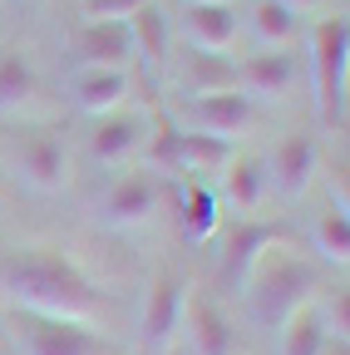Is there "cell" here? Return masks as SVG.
I'll return each mask as SVG.
<instances>
[{"label":"cell","instance_id":"ffe728a7","mask_svg":"<svg viewBox=\"0 0 350 355\" xmlns=\"http://www.w3.org/2000/svg\"><path fill=\"white\" fill-rule=\"evenodd\" d=\"M178 227H183L188 242H212V232L222 227V207H217L212 183L183 178V188H178Z\"/></svg>","mask_w":350,"mask_h":355},{"label":"cell","instance_id":"7c38bea8","mask_svg":"<svg viewBox=\"0 0 350 355\" xmlns=\"http://www.w3.org/2000/svg\"><path fill=\"white\" fill-rule=\"evenodd\" d=\"M261 163H267V188L281 193L286 202H296V198L311 193L316 173H321V148H316L311 133H286Z\"/></svg>","mask_w":350,"mask_h":355},{"label":"cell","instance_id":"44dd1931","mask_svg":"<svg viewBox=\"0 0 350 355\" xmlns=\"http://www.w3.org/2000/svg\"><path fill=\"white\" fill-rule=\"evenodd\" d=\"M252 40H256V50H291L296 35H301V15H291L281 0H252Z\"/></svg>","mask_w":350,"mask_h":355},{"label":"cell","instance_id":"30bf717a","mask_svg":"<svg viewBox=\"0 0 350 355\" xmlns=\"http://www.w3.org/2000/svg\"><path fill=\"white\" fill-rule=\"evenodd\" d=\"M212 242H217V266H222V277L232 286H242L247 266L272 242H286V227H277V222H256V217H232V222H222V227L212 232Z\"/></svg>","mask_w":350,"mask_h":355},{"label":"cell","instance_id":"ac0fdd59","mask_svg":"<svg viewBox=\"0 0 350 355\" xmlns=\"http://www.w3.org/2000/svg\"><path fill=\"white\" fill-rule=\"evenodd\" d=\"M178 89L188 99H202V94H237V55H207V50H188L178 64Z\"/></svg>","mask_w":350,"mask_h":355},{"label":"cell","instance_id":"6da1fadb","mask_svg":"<svg viewBox=\"0 0 350 355\" xmlns=\"http://www.w3.org/2000/svg\"><path fill=\"white\" fill-rule=\"evenodd\" d=\"M0 306L99 326L109 291L60 247H0Z\"/></svg>","mask_w":350,"mask_h":355},{"label":"cell","instance_id":"1f68e13d","mask_svg":"<svg viewBox=\"0 0 350 355\" xmlns=\"http://www.w3.org/2000/svg\"><path fill=\"white\" fill-rule=\"evenodd\" d=\"M0 188H6V173H0Z\"/></svg>","mask_w":350,"mask_h":355},{"label":"cell","instance_id":"7a4b0ae2","mask_svg":"<svg viewBox=\"0 0 350 355\" xmlns=\"http://www.w3.org/2000/svg\"><path fill=\"white\" fill-rule=\"evenodd\" d=\"M237 291H242V301H247V316H252L256 326L277 331L291 311L311 306V301L321 296V277H316V266L306 261L301 252H291L286 242H272L267 252L247 266V277H242Z\"/></svg>","mask_w":350,"mask_h":355},{"label":"cell","instance_id":"e0dca14e","mask_svg":"<svg viewBox=\"0 0 350 355\" xmlns=\"http://www.w3.org/2000/svg\"><path fill=\"white\" fill-rule=\"evenodd\" d=\"M237 35H242V15L232 6H183V40H188V50L232 55Z\"/></svg>","mask_w":350,"mask_h":355},{"label":"cell","instance_id":"5b68a950","mask_svg":"<svg viewBox=\"0 0 350 355\" xmlns=\"http://www.w3.org/2000/svg\"><path fill=\"white\" fill-rule=\"evenodd\" d=\"M306 60H311V94H316V114L326 128L340 123L345 114V69H350V20L345 15H326L311 30L306 44Z\"/></svg>","mask_w":350,"mask_h":355},{"label":"cell","instance_id":"ba28073f","mask_svg":"<svg viewBox=\"0 0 350 355\" xmlns=\"http://www.w3.org/2000/svg\"><path fill=\"white\" fill-rule=\"evenodd\" d=\"M256 123H261V109L252 99H242V94H202V99H188L183 104V119H178V128L207 133V139H227V144H242Z\"/></svg>","mask_w":350,"mask_h":355},{"label":"cell","instance_id":"7402d4cb","mask_svg":"<svg viewBox=\"0 0 350 355\" xmlns=\"http://www.w3.org/2000/svg\"><path fill=\"white\" fill-rule=\"evenodd\" d=\"M40 99V74L20 50H0V114H25Z\"/></svg>","mask_w":350,"mask_h":355},{"label":"cell","instance_id":"8992f818","mask_svg":"<svg viewBox=\"0 0 350 355\" xmlns=\"http://www.w3.org/2000/svg\"><path fill=\"white\" fill-rule=\"evenodd\" d=\"M158 212H163V178L148 173L143 163L119 173L114 183L89 202L94 227H104V232H139V227H148Z\"/></svg>","mask_w":350,"mask_h":355},{"label":"cell","instance_id":"83f0119b","mask_svg":"<svg viewBox=\"0 0 350 355\" xmlns=\"http://www.w3.org/2000/svg\"><path fill=\"white\" fill-rule=\"evenodd\" d=\"M281 6H286L291 15H306V10H316V6H326V0H281Z\"/></svg>","mask_w":350,"mask_h":355},{"label":"cell","instance_id":"f546056e","mask_svg":"<svg viewBox=\"0 0 350 355\" xmlns=\"http://www.w3.org/2000/svg\"><path fill=\"white\" fill-rule=\"evenodd\" d=\"M183 6H232V0H183Z\"/></svg>","mask_w":350,"mask_h":355},{"label":"cell","instance_id":"4fadbf2b","mask_svg":"<svg viewBox=\"0 0 350 355\" xmlns=\"http://www.w3.org/2000/svg\"><path fill=\"white\" fill-rule=\"evenodd\" d=\"M74 69H128L134 64V30L128 20H84L69 35Z\"/></svg>","mask_w":350,"mask_h":355},{"label":"cell","instance_id":"5bb4252c","mask_svg":"<svg viewBox=\"0 0 350 355\" xmlns=\"http://www.w3.org/2000/svg\"><path fill=\"white\" fill-rule=\"evenodd\" d=\"M148 133H153V114H143V109L104 114L89 128V158L94 163H128L134 153H143Z\"/></svg>","mask_w":350,"mask_h":355},{"label":"cell","instance_id":"52a82bcc","mask_svg":"<svg viewBox=\"0 0 350 355\" xmlns=\"http://www.w3.org/2000/svg\"><path fill=\"white\" fill-rule=\"evenodd\" d=\"M301 84V64L291 50H256L247 60H237V94L252 99L256 109L267 104H286Z\"/></svg>","mask_w":350,"mask_h":355},{"label":"cell","instance_id":"3957f363","mask_svg":"<svg viewBox=\"0 0 350 355\" xmlns=\"http://www.w3.org/2000/svg\"><path fill=\"white\" fill-rule=\"evenodd\" d=\"M0 173L35 198H55L69 183V148L55 128H20L0 148Z\"/></svg>","mask_w":350,"mask_h":355},{"label":"cell","instance_id":"d6a6232c","mask_svg":"<svg viewBox=\"0 0 350 355\" xmlns=\"http://www.w3.org/2000/svg\"><path fill=\"white\" fill-rule=\"evenodd\" d=\"M20 6H30V0H20Z\"/></svg>","mask_w":350,"mask_h":355},{"label":"cell","instance_id":"277c9868","mask_svg":"<svg viewBox=\"0 0 350 355\" xmlns=\"http://www.w3.org/2000/svg\"><path fill=\"white\" fill-rule=\"evenodd\" d=\"M6 340L10 355H119V345L99 326L30 316V311H6Z\"/></svg>","mask_w":350,"mask_h":355},{"label":"cell","instance_id":"603a6c76","mask_svg":"<svg viewBox=\"0 0 350 355\" xmlns=\"http://www.w3.org/2000/svg\"><path fill=\"white\" fill-rule=\"evenodd\" d=\"M128 30H134V60H143L153 74H163L173 64V55H168V15L158 10V0L143 6L139 15H128Z\"/></svg>","mask_w":350,"mask_h":355},{"label":"cell","instance_id":"d4e9b609","mask_svg":"<svg viewBox=\"0 0 350 355\" xmlns=\"http://www.w3.org/2000/svg\"><path fill=\"white\" fill-rule=\"evenodd\" d=\"M306 237H311V252L326 266H335V272L350 266V212H335V207L316 212L311 227H306Z\"/></svg>","mask_w":350,"mask_h":355},{"label":"cell","instance_id":"cb8c5ba5","mask_svg":"<svg viewBox=\"0 0 350 355\" xmlns=\"http://www.w3.org/2000/svg\"><path fill=\"white\" fill-rule=\"evenodd\" d=\"M272 336H277V355H326V345H331V336H326V326L316 316V301L291 311Z\"/></svg>","mask_w":350,"mask_h":355},{"label":"cell","instance_id":"8fae6325","mask_svg":"<svg viewBox=\"0 0 350 355\" xmlns=\"http://www.w3.org/2000/svg\"><path fill=\"white\" fill-rule=\"evenodd\" d=\"M183 296L188 282L178 272H158L143 291V311H139V340L148 350H168L183 331Z\"/></svg>","mask_w":350,"mask_h":355},{"label":"cell","instance_id":"2e32d148","mask_svg":"<svg viewBox=\"0 0 350 355\" xmlns=\"http://www.w3.org/2000/svg\"><path fill=\"white\" fill-rule=\"evenodd\" d=\"M134 94V74L128 69H74L69 74V104L89 119L119 114Z\"/></svg>","mask_w":350,"mask_h":355},{"label":"cell","instance_id":"484cf974","mask_svg":"<svg viewBox=\"0 0 350 355\" xmlns=\"http://www.w3.org/2000/svg\"><path fill=\"white\" fill-rule=\"evenodd\" d=\"M316 316H321L331 345H350V291H345V286H321Z\"/></svg>","mask_w":350,"mask_h":355},{"label":"cell","instance_id":"4dcf8cb0","mask_svg":"<svg viewBox=\"0 0 350 355\" xmlns=\"http://www.w3.org/2000/svg\"><path fill=\"white\" fill-rule=\"evenodd\" d=\"M326 355H350V345H326Z\"/></svg>","mask_w":350,"mask_h":355},{"label":"cell","instance_id":"d6986e66","mask_svg":"<svg viewBox=\"0 0 350 355\" xmlns=\"http://www.w3.org/2000/svg\"><path fill=\"white\" fill-rule=\"evenodd\" d=\"M232 153H237V144H227V139H207V133L178 128V144H173V173L207 183L212 173H222L232 163Z\"/></svg>","mask_w":350,"mask_h":355},{"label":"cell","instance_id":"9c48e42d","mask_svg":"<svg viewBox=\"0 0 350 355\" xmlns=\"http://www.w3.org/2000/svg\"><path fill=\"white\" fill-rule=\"evenodd\" d=\"M178 336H188L193 355H242V336H237L232 316L202 286H188V296H183V331Z\"/></svg>","mask_w":350,"mask_h":355},{"label":"cell","instance_id":"9a60e30c","mask_svg":"<svg viewBox=\"0 0 350 355\" xmlns=\"http://www.w3.org/2000/svg\"><path fill=\"white\" fill-rule=\"evenodd\" d=\"M222 178V188H212L217 193V207H227L232 217H256L261 202H267V163H261V153H232V163L217 173Z\"/></svg>","mask_w":350,"mask_h":355},{"label":"cell","instance_id":"f1b7e54d","mask_svg":"<svg viewBox=\"0 0 350 355\" xmlns=\"http://www.w3.org/2000/svg\"><path fill=\"white\" fill-rule=\"evenodd\" d=\"M0 355H10V340H6V306H0Z\"/></svg>","mask_w":350,"mask_h":355},{"label":"cell","instance_id":"4316f807","mask_svg":"<svg viewBox=\"0 0 350 355\" xmlns=\"http://www.w3.org/2000/svg\"><path fill=\"white\" fill-rule=\"evenodd\" d=\"M153 0H84V20H128Z\"/></svg>","mask_w":350,"mask_h":355}]
</instances>
